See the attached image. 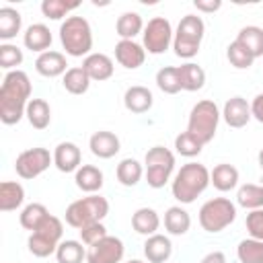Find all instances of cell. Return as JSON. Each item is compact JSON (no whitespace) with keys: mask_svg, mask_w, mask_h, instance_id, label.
I'll return each instance as SVG.
<instances>
[{"mask_svg":"<svg viewBox=\"0 0 263 263\" xmlns=\"http://www.w3.org/2000/svg\"><path fill=\"white\" fill-rule=\"evenodd\" d=\"M31 101V80L23 70L6 72L0 86V121L4 125L18 123Z\"/></svg>","mask_w":263,"mask_h":263,"instance_id":"6da1fadb","label":"cell"},{"mask_svg":"<svg viewBox=\"0 0 263 263\" xmlns=\"http://www.w3.org/2000/svg\"><path fill=\"white\" fill-rule=\"evenodd\" d=\"M208 185H210L208 166L201 162H187L177 171L171 183V191L179 203H193L208 189Z\"/></svg>","mask_w":263,"mask_h":263,"instance_id":"7a4b0ae2","label":"cell"},{"mask_svg":"<svg viewBox=\"0 0 263 263\" xmlns=\"http://www.w3.org/2000/svg\"><path fill=\"white\" fill-rule=\"evenodd\" d=\"M60 43L72 58H86L92 49V29L84 16H68L60 25Z\"/></svg>","mask_w":263,"mask_h":263,"instance_id":"3957f363","label":"cell"},{"mask_svg":"<svg viewBox=\"0 0 263 263\" xmlns=\"http://www.w3.org/2000/svg\"><path fill=\"white\" fill-rule=\"evenodd\" d=\"M205 35V23L201 21V16L197 14H185L175 31L173 37V49L179 58L183 60H191L197 55L199 47H201V39Z\"/></svg>","mask_w":263,"mask_h":263,"instance_id":"277c9868","label":"cell"},{"mask_svg":"<svg viewBox=\"0 0 263 263\" xmlns=\"http://www.w3.org/2000/svg\"><path fill=\"white\" fill-rule=\"evenodd\" d=\"M220 109L214 101L203 99L199 103L193 105L191 113H189V121H187V132L191 136H195L203 146L210 144L218 132V123H220Z\"/></svg>","mask_w":263,"mask_h":263,"instance_id":"5b68a950","label":"cell"},{"mask_svg":"<svg viewBox=\"0 0 263 263\" xmlns=\"http://www.w3.org/2000/svg\"><path fill=\"white\" fill-rule=\"evenodd\" d=\"M107 214H109V201L103 195L92 193V195L72 201L66 208V224L80 230L92 222H103Z\"/></svg>","mask_w":263,"mask_h":263,"instance_id":"8992f818","label":"cell"},{"mask_svg":"<svg viewBox=\"0 0 263 263\" xmlns=\"http://www.w3.org/2000/svg\"><path fill=\"white\" fill-rule=\"evenodd\" d=\"M236 220V203L228 197H214L208 199L199 208V226L205 232H222Z\"/></svg>","mask_w":263,"mask_h":263,"instance_id":"52a82bcc","label":"cell"},{"mask_svg":"<svg viewBox=\"0 0 263 263\" xmlns=\"http://www.w3.org/2000/svg\"><path fill=\"white\" fill-rule=\"evenodd\" d=\"M144 164L146 183L152 189H162L171 181V175L175 171V154L164 146H152L144 156Z\"/></svg>","mask_w":263,"mask_h":263,"instance_id":"ba28073f","label":"cell"},{"mask_svg":"<svg viewBox=\"0 0 263 263\" xmlns=\"http://www.w3.org/2000/svg\"><path fill=\"white\" fill-rule=\"evenodd\" d=\"M173 27L168 23V18L164 16H154L148 21V25L144 27V33H142V45L148 53L152 55H160L164 53L171 45H173Z\"/></svg>","mask_w":263,"mask_h":263,"instance_id":"9c48e42d","label":"cell"},{"mask_svg":"<svg viewBox=\"0 0 263 263\" xmlns=\"http://www.w3.org/2000/svg\"><path fill=\"white\" fill-rule=\"evenodd\" d=\"M49 164H53V154H49L47 148L35 146V148H27L23 150L16 160H14V171L21 179H35L41 173H45L49 168Z\"/></svg>","mask_w":263,"mask_h":263,"instance_id":"30bf717a","label":"cell"},{"mask_svg":"<svg viewBox=\"0 0 263 263\" xmlns=\"http://www.w3.org/2000/svg\"><path fill=\"white\" fill-rule=\"evenodd\" d=\"M125 253L123 240L107 234L103 240L95 242L86 251V263H121Z\"/></svg>","mask_w":263,"mask_h":263,"instance_id":"8fae6325","label":"cell"},{"mask_svg":"<svg viewBox=\"0 0 263 263\" xmlns=\"http://www.w3.org/2000/svg\"><path fill=\"white\" fill-rule=\"evenodd\" d=\"M115 60L119 66H123L127 70H136V68L144 66L146 49L142 43H138L134 39H119L115 43Z\"/></svg>","mask_w":263,"mask_h":263,"instance_id":"7c38bea8","label":"cell"},{"mask_svg":"<svg viewBox=\"0 0 263 263\" xmlns=\"http://www.w3.org/2000/svg\"><path fill=\"white\" fill-rule=\"evenodd\" d=\"M222 119L226 121L228 127H234V129H240L245 127L253 115H251V103H247V99L242 97H232L224 103V109H222Z\"/></svg>","mask_w":263,"mask_h":263,"instance_id":"4fadbf2b","label":"cell"},{"mask_svg":"<svg viewBox=\"0 0 263 263\" xmlns=\"http://www.w3.org/2000/svg\"><path fill=\"white\" fill-rule=\"evenodd\" d=\"M80 148L74 142H60L53 148V166L60 173H76L82 164Z\"/></svg>","mask_w":263,"mask_h":263,"instance_id":"5bb4252c","label":"cell"},{"mask_svg":"<svg viewBox=\"0 0 263 263\" xmlns=\"http://www.w3.org/2000/svg\"><path fill=\"white\" fill-rule=\"evenodd\" d=\"M35 70H37V74H41L45 78H55V76H64L70 68H68V62H66V55L62 51L49 49V51L37 55Z\"/></svg>","mask_w":263,"mask_h":263,"instance_id":"9a60e30c","label":"cell"},{"mask_svg":"<svg viewBox=\"0 0 263 263\" xmlns=\"http://www.w3.org/2000/svg\"><path fill=\"white\" fill-rule=\"evenodd\" d=\"M88 148L90 152L97 156V158H113L119 150H121V142L119 138L113 134V132H107V129H101V132H95L88 140Z\"/></svg>","mask_w":263,"mask_h":263,"instance_id":"2e32d148","label":"cell"},{"mask_svg":"<svg viewBox=\"0 0 263 263\" xmlns=\"http://www.w3.org/2000/svg\"><path fill=\"white\" fill-rule=\"evenodd\" d=\"M51 41H53L51 31H49V27L43 25V23H33V25H29V27L25 29V33H23V43H25V47L31 49V51H37V53L49 51Z\"/></svg>","mask_w":263,"mask_h":263,"instance_id":"e0dca14e","label":"cell"},{"mask_svg":"<svg viewBox=\"0 0 263 263\" xmlns=\"http://www.w3.org/2000/svg\"><path fill=\"white\" fill-rule=\"evenodd\" d=\"M82 68L88 74V78L97 80V82L109 80L113 76V70H115L113 60L107 53H90V55H86L84 62H82Z\"/></svg>","mask_w":263,"mask_h":263,"instance_id":"ac0fdd59","label":"cell"},{"mask_svg":"<svg viewBox=\"0 0 263 263\" xmlns=\"http://www.w3.org/2000/svg\"><path fill=\"white\" fill-rule=\"evenodd\" d=\"M123 105L129 113H146L152 109L154 105V97L150 92V88L142 86V84H134L123 92Z\"/></svg>","mask_w":263,"mask_h":263,"instance_id":"d6986e66","label":"cell"},{"mask_svg":"<svg viewBox=\"0 0 263 263\" xmlns=\"http://www.w3.org/2000/svg\"><path fill=\"white\" fill-rule=\"evenodd\" d=\"M173 255V242L164 234H152L144 242V257L148 263H166Z\"/></svg>","mask_w":263,"mask_h":263,"instance_id":"ffe728a7","label":"cell"},{"mask_svg":"<svg viewBox=\"0 0 263 263\" xmlns=\"http://www.w3.org/2000/svg\"><path fill=\"white\" fill-rule=\"evenodd\" d=\"M74 183L80 191L92 195L97 191H101L103 183H105V177H103V171L95 164H82L76 173H74Z\"/></svg>","mask_w":263,"mask_h":263,"instance_id":"44dd1931","label":"cell"},{"mask_svg":"<svg viewBox=\"0 0 263 263\" xmlns=\"http://www.w3.org/2000/svg\"><path fill=\"white\" fill-rule=\"evenodd\" d=\"M210 183L222 193L232 191L238 185V168L228 162H220L210 171Z\"/></svg>","mask_w":263,"mask_h":263,"instance_id":"7402d4cb","label":"cell"},{"mask_svg":"<svg viewBox=\"0 0 263 263\" xmlns=\"http://www.w3.org/2000/svg\"><path fill=\"white\" fill-rule=\"evenodd\" d=\"M191 228V216L181 205H171L164 212V230L173 236H183Z\"/></svg>","mask_w":263,"mask_h":263,"instance_id":"603a6c76","label":"cell"},{"mask_svg":"<svg viewBox=\"0 0 263 263\" xmlns=\"http://www.w3.org/2000/svg\"><path fill=\"white\" fill-rule=\"evenodd\" d=\"M132 228L138 234H144V236L156 234V230L160 228L158 212L154 208H140V210H136L134 216H132Z\"/></svg>","mask_w":263,"mask_h":263,"instance_id":"cb8c5ba5","label":"cell"},{"mask_svg":"<svg viewBox=\"0 0 263 263\" xmlns=\"http://www.w3.org/2000/svg\"><path fill=\"white\" fill-rule=\"evenodd\" d=\"M21 27H23L21 12L12 6H2L0 8V39L4 43H8L10 39H14L21 33Z\"/></svg>","mask_w":263,"mask_h":263,"instance_id":"d4e9b609","label":"cell"},{"mask_svg":"<svg viewBox=\"0 0 263 263\" xmlns=\"http://www.w3.org/2000/svg\"><path fill=\"white\" fill-rule=\"evenodd\" d=\"M25 201V187L16 181H2L0 183V210L12 212L21 208Z\"/></svg>","mask_w":263,"mask_h":263,"instance_id":"484cf974","label":"cell"},{"mask_svg":"<svg viewBox=\"0 0 263 263\" xmlns=\"http://www.w3.org/2000/svg\"><path fill=\"white\" fill-rule=\"evenodd\" d=\"M234 41H238L255 60L263 55V29L261 27H257V25L242 27Z\"/></svg>","mask_w":263,"mask_h":263,"instance_id":"4316f807","label":"cell"},{"mask_svg":"<svg viewBox=\"0 0 263 263\" xmlns=\"http://www.w3.org/2000/svg\"><path fill=\"white\" fill-rule=\"evenodd\" d=\"M179 72H181V86H183V90L195 92V90L203 88V84H205V70L199 64L187 62V64L179 66Z\"/></svg>","mask_w":263,"mask_h":263,"instance_id":"83f0119b","label":"cell"},{"mask_svg":"<svg viewBox=\"0 0 263 263\" xmlns=\"http://www.w3.org/2000/svg\"><path fill=\"white\" fill-rule=\"evenodd\" d=\"M25 117L29 119V123H31L35 129H45V127L51 123V109H49V103L43 101V99H31L29 105H27Z\"/></svg>","mask_w":263,"mask_h":263,"instance_id":"f1b7e54d","label":"cell"},{"mask_svg":"<svg viewBox=\"0 0 263 263\" xmlns=\"http://www.w3.org/2000/svg\"><path fill=\"white\" fill-rule=\"evenodd\" d=\"M144 21H142V16L138 14V12H134V10H127V12H123L119 18H117V23H115V31H117V35L121 37V39H134L136 35H140V33H144Z\"/></svg>","mask_w":263,"mask_h":263,"instance_id":"f546056e","label":"cell"},{"mask_svg":"<svg viewBox=\"0 0 263 263\" xmlns=\"http://www.w3.org/2000/svg\"><path fill=\"white\" fill-rule=\"evenodd\" d=\"M90 82H92V80L88 78V74L84 72L82 66H72V68L62 76V84H64V88H66L70 95H84V92L88 90Z\"/></svg>","mask_w":263,"mask_h":263,"instance_id":"4dcf8cb0","label":"cell"},{"mask_svg":"<svg viewBox=\"0 0 263 263\" xmlns=\"http://www.w3.org/2000/svg\"><path fill=\"white\" fill-rule=\"evenodd\" d=\"M115 175H117V181L123 185V187H134L140 183V179L144 177V166L136 160V158H123L117 168H115Z\"/></svg>","mask_w":263,"mask_h":263,"instance_id":"1f68e13d","label":"cell"},{"mask_svg":"<svg viewBox=\"0 0 263 263\" xmlns=\"http://www.w3.org/2000/svg\"><path fill=\"white\" fill-rule=\"evenodd\" d=\"M236 203L245 210H261L263 208V185L245 183L236 191Z\"/></svg>","mask_w":263,"mask_h":263,"instance_id":"d6a6232c","label":"cell"},{"mask_svg":"<svg viewBox=\"0 0 263 263\" xmlns=\"http://www.w3.org/2000/svg\"><path fill=\"white\" fill-rule=\"evenodd\" d=\"M82 240H62L55 251L58 263H82L86 261V249L82 247Z\"/></svg>","mask_w":263,"mask_h":263,"instance_id":"836d02e7","label":"cell"},{"mask_svg":"<svg viewBox=\"0 0 263 263\" xmlns=\"http://www.w3.org/2000/svg\"><path fill=\"white\" fill-rule=\"evenodd\" d=\"M156 86L164 95H177L179 90H183L179 66H164V68H160L156 72Z\"/></svg>","mask_w":263,"mask_h":263,"instance_id":"e575fe53","label":"cell"},{"mask_svg":"<svg viewBox=\"0 0 263 263\" xmlns=\"http://www.w3.org/2000/svg\"><path fill=\"white\" fill-rule=\"evenodd\" d=\"M47 216H49L47 208H45L43 203L33 201V203H27V205L23 208V212H21V216H18V222H21V226H23L25 230L35 232V230L39 228V224H41Z\"/></svg>","mask_w":263,"mask_h":263,"instance_id":"d590c367","label":"cell"},{"mask_svg":"<svg viewBox=\"0 0 263 263\" xmlns=\"http://www.w3.org/2000/svg\"><path fill=\"white\" fill-rule=\"evenodd\" d=\"M238 263H263V240L257 238H245L236 247Z\"/></svg>","mask_w":263,"mask_h":263,"instance_id":"8d00e7d4","label":"cell"},{"mask_svg":"<svg viewBox=\"0 0 263 263\" xmlns=\"http://www.w3.org/2000/svg\"><path fill=\"white\" fill-rule=\"evenodd\" d=\"M80 6V2H66V0H43L41 2V12L43 16L51 18V21H60L66 18L68 12L76 10Z\"/></svg>","mask_w":263,"mask_h":263,"instance_id":"74e56055","label":"cell"},{"mask_svg":"<svg viewBox=\"0 0 263 263\" xmlns=\"http://www.w3.org/2000/svg\"><path fill=\"white\" fill-rule=\"evenodd\" d=\"M201 150H203V144H201L195 136H191L187 129L181 132V134L175 138V152L181 154V156H185V158H193V156H197Z\"/></svg>","mask_w":263,"mask_h":263,"instance_id":"f35d334b","label":"cell"},{"mask_svg":"<svg viewBox=\"0 0 263 263\" xmlns=\"http://www.w3.org/2000/svg\"><path fill=\"white\" fill-rule=\"evenodd\" d=\"M58 245L60 242H55V240H51V238H47L43 234H37V232H31V236L27 240V247H29L31 255L41 257V259L43 257H49V255H55Z\"/></svg>","mask_w":263,"mask_h":263,"instance_id":"ab89813d","label":"cell"},{"mask_svg":"<svg viewBox=\"0 0 263 263\" xmlns=\"http://www.w3.org/2000/svg\"><path fill=\"white\" fill-rule=\"evenodd\" d=\"M226 58L230 62V66H234L236 70H249L255 62V58L238 43V41H232L228 47H226Z\"/></svg>","mask_w":263,"mask_h":263,"instance_id":"60d3db41","label":"cell"},{"mask_svg":"<svg viewBox=\"0 0 263 263\" xmlns=\"http://www.w3.org/2000/svg\"><path fill=\"white\" fill-rule=\"evenodd\" d=\"M23 64V49L12 45V43H2L0 45V68L4 70H18L16 66Z\"/></svg>","mask_w":263,"mask_h":263,"instance_id":"b9f144b4","label":"cell"},{"mask_svg":"<svg viewBox=\"0 0 263 263\" xmlns=\"http://www.w3.org/2000/svg\"><path fill=\"white\" fill-rule=\"evenodd\" d=\"M78 232H80V240H82L86 247H92L95 242H99V240H103V238L107 236V228H105L103 222H92V224L80 228Z\"/></svg>","mask_w":263,"mask_h":263,"instance_id":"7bdbcfd3","label":"cell"},{"mask_svg":"<svg viewBox=\"0 0 263 263\" xmlns=\"http://www.w3.org/2000/svg\"><path fill=\"white\" fill-rule=\"evenodd\" d=\"M247 230L251 238L263 240V208L261 210H253L247 214Z\"/></svg>","mask_w":263,"mask_h":263,"instance_id":"ee69618b","label":"cell"},{"mask_svg":"<svg viewBox=\"0 0 263 263\" xmlns=\"http://www.w3.org/2000/svg\"><path fill=\"white\" fill-rule=\"evenodd\" d=\"M193 6H195L199 12H216V10H220L222 0H195Z\"/></svg>","mask_w":263,"mask_h":263,"instance_id":"f6af8a7d","label":"cell"},{"mask_svg":"<svg viewBox=\"0 0 263 263\" xmlns=\"http://www.w3.org/2000/svg\"><path fill=\"white\" fill-rule=\"evenodd\" d=\"M251 115H253V119H257L263 125V92H259L251 101Z\"/></svg>","mask_w":263,"mask_h":263,"instance_id":"bcb514c9","label":"cell"},{"mask_svg":"<svg viewBox=\"0 0 263 263\" xmlns=\"http://www.w3.org/2000/svg\"><path fill=\"white\" fill-rule=\"evenodd\" d=\"M199 263H226V255L222 251H212L208 253Z\"/></svg>","mask_w":263,"mask_h":263,"instance_id":"7dc6e473","label":"cell"},{"mask_svg":"<svg viewBox=\"0 0 263 263\" xmlns=\"http://www.w3.org/2000/svg\"><path fill=\"white\" fill-rule=\"evenodd\" d=\"M257 162H259V166H261V171H263V148H261L259 154H257Z\"/></svg>","mask_w":263,"mask_h":263,"instance_id":"c3c4849f","label":"cell"},{"mask_svg":"<svg viewBox=\"0 0 263 263\" xmlns=\"http://www.w3.org/2000/svg\"><path fill=\"white\" fill-rule=\"evenodd\" d=\"M127 263H144V261H140V259H132V261H127Z\"/></svg>","mask_w":263,"mask_h":263,"instance_id":"681fc988","label":"cell"}]
</instances>
